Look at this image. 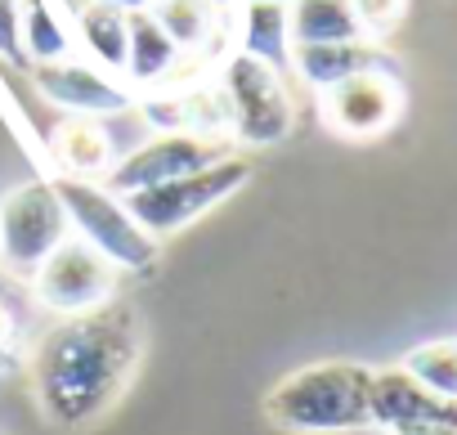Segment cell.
I'll list each match as a JSON object with an SVG mask.
<instances>
[{"label": "cell", "instance_id": "6da1fadb", "mask_svg": "<svg viewBox=\"0 0 457 435\" xmlns=\"http://www.w3.org/2000/svg\"><path fill=\"white\" fill-rule=\"evenodd\" d=\"M144 350L148 328L130 301L59 319L32 350V399L41 417L59 431H90L117 408Z\"/></svg>", "mask_w": 457, "mask_h": 435}, {"label": "cell", "instance_id": "7a4b0ae2", "mask_svg": "<svg viewBox=\"0 0 457 435\" xmlns=\"http://www.w3.org/2000/svg\"><path fill=\"white\" fill-rule=\"evenodd\" d=\"M261 413L292 435H341L372 426V368L354 359H323L278 377Z\"/></svg>", "mask_w": 457, "mask_h": 435}, {"label": "cell", "instance_id": "3957f363", "mask_svg": "<svg viewBox=\"0 0 457 435\" xmlns=\"http://www.w3.org/2000/svg\"><path fill=\"white\" fill-rule=\"evenodd\" d=\"M54 193L68 211V230L86 247H95L117 274H153L162 243L126 211V197L112 193L104 180L54 175Z\"/></svg>", "mask_w": 457, "mask_h": 435}, {"label": "cell", "instance_id": "277c9868", "mask_svg": "<svg viewBox=\"0 0 457 435\" xmlns=\"http://www.w3.org/2000/svg\"><path fill=\"white\" fill-rule=\"evenodd\" d=\"M220 95L228 108V135L243 148H274L296 126V99L287 77L252 54L228 50L220 63Z\"/></svg>", "mask_w": 457, "mask_h": 435}, {"label": "cell", "instance_id": "5b68a950", "mask_svg": "<svg viewBox=\"0 0 457 435\" xmlns=\"http://www.w3.org/2000/svg\"><path fill=\"white\" fill-rule=\"evenodd\" d=\"M252 180V162L243 153H224L220 162L193 171V175H179V180H166L157 188H139L126 197V211L135 221L162 243L188 225H197L206 211H215L220 202H228L234 193H243Z\"/></svg>", "mask_w": 457, "mask_h": 435}, {"label": "cell", "instance_id": "8992f818", "mask_svg": "<svg viewBox=\"0 0 457 435\" xmlns=\"http://www.w3.org/2000/svg\"><path fill=\"white\" fill-rule=\"evenodd\" d=\"M63 238H72V230L54 180H28L0 197V261H5V270L32 274Z\"/></svg>", "mask_w": 457, "mask_h": 435}, {"label": "cell", "instance_id": "52a82bcc", "mask_svg": "<svg viewBox=\"0 0 457 435\" xmlns=\"http://www.w3.org/2000/svg\"><path fill=\"white\" fill-rule=\"evenodd\" d=\"M28 292L41 310L72 319V314H90V310L117 301V270L81 238H63L28 274Z\"/></svg>", "mask_w": 457, "mask_h": 435}, {"label": "cell", "instance_id": "ba28073f", "mask_svg": "<svg viewBox=\"0 0 457 435\" xmlns=\"http://www.w3.org/2000/svg\"><path fill=\"white\" fill-rule=\"evenodd\" d=\"M228 153L224 139H211V135H197V130H153L144 144H135L126 157L112 162V171L104 175V184L121 197L139 193V188H157L166 180H179V175H193L211 162H220Z\"/></svg>", "mask_w": 457, "mask_h": 435}, {"label": "cell", "instance_id": "9c48e42d", "mask_svg": "<svg viewBox=\"0 0 457 435\" xmlns=\"http://www.w3.org/2000/svg\"><path fill=\"white\" fill-rule=\"evenodd\" d=\"M32 77V90L54 104L59 113L68 117H117V113H130L139 104V95L130 90L126 77H112L86 59H54V63H32L28 68Z\"/></svg>", "mask_w": 457, "mask_h": 435}, {"label": "cell", "instance_id": "30bf717a", "mask_svg": "<svg viewBox=\"0 0 457 435\" xmlns=\"http://www.w3.org/2000/svg\"><path fill=\"white\" fill-rule=\"evenodd\" d=\"M319 117L341 139H377L403 117V81L395 68H372L319 95Z\"/></svg>", "mask_w": 457, "mask_h": 435}, {"label": "cell", "instance_id": "8fae6325", "mask_svg": "<svg viewBox=\"0 0 457 435\" xmlns=\"http://www.w3.org/2000/svg\"><path fill=\"white\" fill-rule=\"evenodd\" d=\"M372 68H395L390 54L381 50V41H337V46H292L287 54V72H296L310 90H332L337 81H350L359 72Z\"/></svg>", "mask_w": 457, "mask_h": 435}, {"label": "cell", "instance_id": "7c38bea8", "mask_svg": "<svg viewBox=\"0 0 457 435\" xmlns=\"http://www.w3.org/2000/svg\"><path fill=\"white\" fill-rule=\"evenodd\" d=\"M72 5V41L86 50V63L121 77L126 72V37H130V14L108 5V0H68Z\"/></svg>", "mask_w": 457, "mask_h": 435}, {"label": "cell", "instance_id": "4fadbf2b", "mask_svg": "<svg viewBox=\"0 0 457 435\" xmlns=\"http://www.w3.org/2000/svg\"><path fill=\"white\" fill-rule=\"evenodd\" d=\"M228 37H234L238 54H252L278 72H287L292 37H287V5L278 0H252V5L228 10Z\"/></svg>", "mask_w": 457, "mask_h": 435}, {"label": "cell", "instance_id": "5bb4252c", "mask_svg": "<svg viewBox=\"0 0 457 435\" xmlns=\"http://www.w3.org/2000/svg\"><path fill=\"white\" fill-rule=\"evenodd\" d=\"M50 153L59 175H77V180H104L117 162L112 135L99 117H63L50 130Z\"/></svg>", "mask_w": 457, "mask_h": 435}, {"label": "cell", "instance_id": "9a60e30c", "mask_svg": "<svg viewBox=\"0 0 457 435\" xmlns=\"http://www.w3.org/2000/svg\"><path fill=\"white\" fill-rule=\"evenodd\" d=\"M179 50L175 41L162 32V23L153 19V10H135L130 14V37H126V81L130 90H157L166 81H175V68H179Z\"/></svg>", "mask_w": 457, "mask_h": 435}, {"label": "cell", "instance_id": "2e32d148", "mask_svg": "<svg viewBox=\"0 0 457 435\" xmlns=\"http://www.w3.org/2000/svg\"><path fill=\"white\" fill-rule=\"evenodd\" d=\"M444 408H448V399L417 386L399 364L395 368H372V426L395 431L403 422H421V417H435Z\"/></svg>", "mask_w": 457, "mask_h": 435}, {"label": "cell", "instance_id": "e0dca14e", "mask_svg": "<svg viewBox=\"0 0 457 435\" xmlns=\"http://www.w3.org/2000/svg\"><path fill=\"white\" fill-rule=\"evenodd\" d=\"M287 37L292 46H337L363 41L354 0H287Z\"/></svg>", "mask_w": 457, "mask_h": 435}, {"label": "cell", "instance_id": "ac0fdd59", "mask_svg": "<svg viewBox=\"0 0 457 435\" xmlns=\"http://www.w3.org/2000/svg\"><path fill=\"white\" fill-rule=\"evenodd\" d=\"M23 54L32 63H54L72 54V23L54 0H23Z\"/></svg>", "mask_w": 457, "mask_h": 435}, {"label": "cell", "instance_id": "d6986e66", "mask_svg": "<svg viewBox=\"0 0 457 435\" xmlns=\"http://www.w3.org/2000/svg\"><path fill=\"white\" fill-rule=\"evenodd\" d=\"M153 19L162 23V32L175 41L179 54H197L211 46L215 37V5L211 0H153Z\"/></svg>", "mask_w": 457, "mask_h": 435}, {"label": "cell", "instance_id": "ffe728a7", "mask_svg": "<svg viewBox=\"0 0 457 435\" xmlns=\"http://www.w3.org/2000/svg\"><path fill=\"white\" fill-rule=\"evenodd\" d=\"M417 386H426L430 395L457 404V341L453 337H439V341H421L403 355L399 364Z\"/></svg>", "mask_w": 457, "mask_h": 435}, {"label": "cell", "instance_id": "44dd1931", "mask_svg": "<svg viewBox=\"0 0 457 435\" xmlns=\"http://www.w3.org/2000/svg\"><path fill=\"white\" fill-rule=\"evenodd\" d=\"M0 59L28 72L23 54V0H0Z\"/></svg>", "mask_w": 457, "mask_h": 435}, {"label": "cell", "instance_id": "7402d4cb", "mask_svg": "<svg viewBox=\"0 0 457 435\" xmlns=\"http://www.w3.org/2000/svg\"><path fill=\"white\" fill-rule=\"evenodd\" d=\"M403 5H408V0H354V14L363 23V37L368 41L390 37L399 28V19H403Z\"/></svg>", "mask_w": 457, "mask_h": 435}, {"label": "cell", "instance_id": "603a6c76", "mask_svg": "<svg viewBox=\"0 0 457 435\" xmlns=\"http://www.w3.org/2000/svg\"><path fill=\"white\" fill-rule=\"evenodd\" d=\"M390 435H457V404H448V408H444V413H435V417L403 422V426H395Z\"/></svg>", "mask_w": 457, "mask_h": 435}, {"label": "cell", "instance_id": "cb8c5ba5", "mask_svg": "<svg viewBox=\"0 0 457 435\" xmlns=\"http://www.w3.org/2000/svg\"><path fill=\"white\" fill-rule=\"evenodd\" d=\"M14 332H19V319H14V310L5 305V297H0V355H10Z\"/></svg>", "mask_w": 457, "mask_h": 435}, {"label": "cell", "instance_id": "d4e9b609", "mask_svg": "<svg viewBox=\"0 0 457 435\" xmlns=\"http://www.w3.org/2000/svg\"><path fill=\"white\" fill-rule=\"evenodd\" d=\"M108 5H117V10H126V14H135V10H148L153 0H108Z\"/></svg>", "mask_w": 457, "mask_h": 435}, {"label": "cell", "instance_id": "484cf974", "mask_svg": "<svg viewBox=\"0 0 457 435\" xmlns=\"http://www.w3.org/2000/svg\"><path fill=\"white\" fill-rule=\"evenodd\" d=\"M215 10H234V5H252V0H211ZM278 5H287V0H278Z\"/></svg>", "mask_w": 457, "mask_h": 435}]
</instances>
